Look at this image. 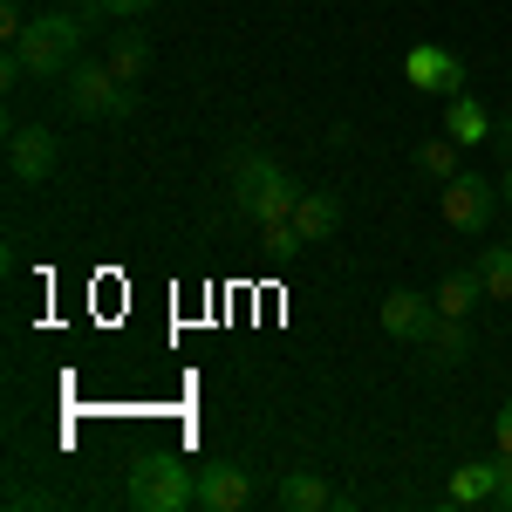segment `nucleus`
Instances as JSON below:
<instances>
[{
	"instance_id": "nucleus-1",
	"label": "nucleus",
	"mask_w": 512,
	"mask_h": 512,
	"mask_svg": "<svg viewBox=\"0 0 512 512\" xmlns=\"http://www.w3.org/2000/svg\"><path fill=\"white\" fill-rule=\"evenodd\" d=\"M82 55V21L76 14H41V21H28L21 35H14V48H7V62H0V82L14 89V82H62L69 69H76Z\"/></svg>"
},
{
	"instance_id": "nucleus-2",
	"label": "nucleus",
	"mask_w": 512,
	"mask_h": 512,
	"mask_svg": "<svg viewBox=\"0 0 512 512\" xmlns=\"http://www.w3.org/2000/svg\"><path fill=\"white\" fill-rule=\"evenodd\" d=\"M233 205L246 219H294V205H301V185H294V171L274 158V151H260V144H246L233 151Z\"/></svg>"
},
{
	"instance_id": "nucleus-3",
	"label": "nucleus",
	"mask_w": 512,
	"mask_h": 512,
	"mask_svg": "<svg viewBox=\"0 0 512 512\" xmlns=\"http://www.w3.org/2000/svg\"><path fill=\"white\" fill-rule=\"evenodd\" d=\"M62 96H69V110L76 117H137V82H123L110 62H76L69 76H62Z\"/></svg>"
},
{
	"instance_id": "nucleus-4",
	"label": "nucleus",
	"mask_w": 512,
	"mask_h": 512,
	"mask_svg": "<svg viewBox=\"0 0 512 512\" xmlns=\"http://www.w3.org/2000/svg\"><path fill=\"white\" fill-rule=\"evenodd\" d=\"M123 499L137 512H185V506H198V478L178 458H137L130 478H123Z\"/></svg>"
},
{
	"instance_id": "nucleus-5",
	"label": "nucleus",
	"mask_w": 512,
	"mask_h": 512,
	"mask_svg": "<svg viewBox=\"0 0 512 512\" xmlns=\"http://www.w3.org/2000/svg\"><path fill=\"white\" fill-rule=\"evenodd\" d=\"M403 82L417 89V96H465V55H451V48H437V41H417L410 55H403Z\"/></svg>"
},
{
	"instance_id": "nucleus-6",
	"label": "nucleus",
	"mask_w": 512,
	"mask_h": 512,
	"mask_svg": "<svg viewBox=\"0 0 512 512\" xmlns=\"http://www.w3.org/2000/svg\"><path fill=\"white\" fill-rule=\"evenodd\" d=\"M55 158H62L55 130H41V123H14V130H7V178H14V185H48Z\"/></svg>"
},
{
	"instance_id": "nucleus-7",
	"label": "nucleus",
	"mask_w": 512,
	"mask_h": 512,
	"mask_svg": "<svg viewBox=\"0 0 512 512\" xmlns=\"http://www.w3.org/2000/svg\"><path fill=\"white\" fill-rule=\"evenodd\" d=\"M499 205H506V198L492 192L478 171H458V178H444V226H458V233H485Z\"/></svg>"
},
{
	"instance_id": "nucleus-8",
	"label": "nucleus",
	"mask_w": 512,
	"mask_h": 512,
	"mask_svg": "<svg viewBox=\"0 0 512 512\" xmlns=\"http://www.w3.org/2000/svg\"><path fill=\"white\" fill-rule=\"evenodd\" d=\"M431 321H437V301H431V294H417V287H390V294H383V328H390L396 342L424 349Z\"/></svg>"
},
{
	"instance_id": "nucleus-9",
	"label": "nucleus",
	"mask_w": 512,
	"mask_h": 512,
	"mask_svg": "<svg viewBox=\"0 0 512 512\" xmlns=\"http://www.w3.org/2000/svg\"><path fill=\"white\" fill-rule=\"evenodd\" d=\"M198 506L205 512H246L253 506V478L239 465H205L198 472Z\"/></svg>"
},
{
	"instance_id": "nucleus-10",
	"label": "nucleus",
	"mask_w": 512,
	"mask_h": 512,
	"mask_svg": "<svg viewBox=\"0 0 512 512\" xmlns=\"http://www.w3.org/2000/svg\"><path fill=\"white\" fill-rule=\"evenodd\" d=\"M335 226H342V198L335 192H301V205H294V233L308 239H335Z\"/></svg>"
},
{
	"instance_id": "nucleus-11",
	"label": "nucleus",
	"mask_w": 512,
	"mask_h": 512,
	"mask_svg": "<svg viewBox=\"0 0 512 512\" xmlns=\"http://www.w3.org/2000/svg\"><path fill=\"white\" fill-rule=\"evenodd\" d=\"M274 499L287 512H335V485H328V478H315V472H287L274 485Z\"/></svg>"
},
{
	"instance_id": "nucleus-12",
	"label": "nucleus",
	"mask_w": 512,
	"mask_h": 512,
	"mask_svg": "<svg viewBox=\"0 0 512 512\" xmlns=\"http://www.w3.org/2000/svg\"><path fill=\"white\" fill-rule=\"evenodd\" d=\"M492 130H499V123L485 117V103H472V96H451V103H444V137H458L465 151H472V144H492Z\"/></svg>"
},
{
	"instance_id": "nucleus-13",
	"label": "nucleus",
	"mask_w": 512,
	"mask_h": 512,
	"mask_svg": "<svg viewBox=\"0 0 512 512\" xmlns=\"http://www.w3.org/2000/svg\"><path fill=\"white\" fill-rule=\"evenodd\" d=\"M465 349H472V335H465V315H437L431 335H424V355H431L437 369H458L465 362Z\"/></svg>"
},
{
	"instance_id": "nucleus-14",
	"label": "nucleus",
	"mask_w": 512,
	"mask_h": 512,
	"mask_svg": "<svg viewBox=\"0 0 512 512\" xmlns=\"http://www.w3.org/2000/svg\"><path fill=\"white\" fill-rule=\"evenodd\" d=\"M492 492H499V458H492V465H458L451 485H444V499H451V506H485Z\"/></svg>"
},
{
	"instance_id": "nucleus-15",
	"label": "nucleus",
	"mask_w": 512,
	"mask_h": 512,
	"mask_svg": "<svg viewBox=\"0 0 512 512\" xmlns=\"http://www.w3.org/2000/svg\"><path fill=\"white\" fill-rule=\"evenodd\" d=\"M458 151H465L458 137H424V144L410 151V164H417L424 178H437V185H444V178H458Z\"/></svg>"
},
{
	"instance_id": "nucleus-16",
	"label": "nucleus",
	"mask_w": 512,
	"mask_h": 512,
	"mask_svg": "<svg viewBox=\"0 0 512 512\" xmlns=\"http://www.w3.org/2000/svg\"><path fill=\"white\" fill-rule=\"evenodd\" d=\"M103 62H110V69H117L123 82H137L144 69H151V41L137 35V28H123V35L110 41V55H103Z\"/></svg>"
},
{
	"instance_id": "nucleus-17",
	"label": "nucleus",
	"mask_w": 512,
	"mask_h": 512,
	"mask_svg": "<svg viewBox=\"0 0 512 512\" xmlns=\"http://www.w3.org/2000/svg\"><path fill=\"white\" fill-rule=\"evenodd\" d=\"M478 280H485L492 301H512V239H499V246L478 253Z\"/></svg>"
},
{
	"instance_id": "nucleus-18",
	"label": "nucleus",
	"mask_w": 512,
	"mask_h": 512,
	"mask_svg": "<svg viewBox=\"0 0 512 512\" xmlns=\"http://www.w3.org/2000/svg\"><path fill=\"white\" fill-rule=\"evenodd\" d=\"M478 294H485V280H478V274H444V287H437L431 301H437V315H472Z\"/></svg>"
},
{
	"instance_id": "nucleus-19",
	"label": "nucleus",
	"mask_w": 512,
	"mask_h": 512,
	"mask_svg": "<svg viewBox=\"0 0 512 512\" xmlns=\"http://www.w3.org/2000/svg\"><path fill=\"white\" fill-rule=\"evenodd\" d=\"M260 239H267V253H280V260H287V253H301V246H308V239L294 233V219H267V226H260Z\"/></svg>"
},
{
	"instance_id": "nucleus-20",
	"label": "nucleus",
	"mask_w": 512,
	"mask_h": 512,
	"mask_svg": "<svg viewBox=\"0 0 512 512\" xmlns=\"http://www.w3.org/2000/svg\"><path fill=\"white\" fill-rule=\"evenodd\" d=\"M151 0H89V14H110V21H137Z\"/></svg>"
},
{
	"instance_id": "nucleus-21",
	"label": "nucleus",
	"mask_w": 512,
	"mask_h": 512,
	"mask_svg": "<svg viewBox=\"0 0 512 512\" xmlns=\"http://www.w3.org/2000/svg\"><path fill=\"white\" fill-rule=\"evenodd\" d=\"M21 28H28V14H21V0H7V7H0V35L14 41V35H21Z\"/></svg>"
},
{
	"instance_id": "nucleus-22",
	"label": "nucleus",
	"mask_w": 512,
	"mask_h": 512,
	"mask_svg": "<svg viewBox=\"0 0 512 512\" xmlns=\"http://www.w3.org/2000/svg\"><path fill=\"white\" fill-rule=\"evenodd\" d=\"M492 437H499V451L512 458V403H499V417H492Z\"/></svg>"
},
{
	"instance_id": "nucleus-23",
	"label": "nucleus",
	"mask_w": 512,
	"mask_h": 512,
	"mask_svg": "<svg viewBox=\"0 0 512 512\" xmlns=\"http://www.w3.org/2000/svg\"><path fill=\"white\" fill-rule=\"evenodd\" d=\"M492 506H512V458L499 451V492H492Z\"/></svg>"
},
{
	"instance_id": "nucleus-24",
	"label": "nucleus",
	"mask_w": 512,
	"mask_h": 512,
	"mask_svg": "<svg viewBox=\"0 0 512 512\" xmlns=\"http://www.w3.org/2000/svg\"><path fill=\"white\" fill-rule=\"evenodd\" d=\"M492 144H499V151H506V158H512V117L499 123V130H492Z\"/></svg>"
},
{
	"instance_id": "nucleus-25",
	"label": "nucleus",
	"mask_w": 512,
	"mask_h": 512,
	"mask_svg": "<svg viewBox=\"0 0 512 512\" xmlns=\"http://www.w3.org/2000/svg\"><path fill=\"white\" fill-rule=\"evenodd\" d=\"M499 198H506V205H512V158H506V178H499Z\"/></svg>"
}]
</instances>
